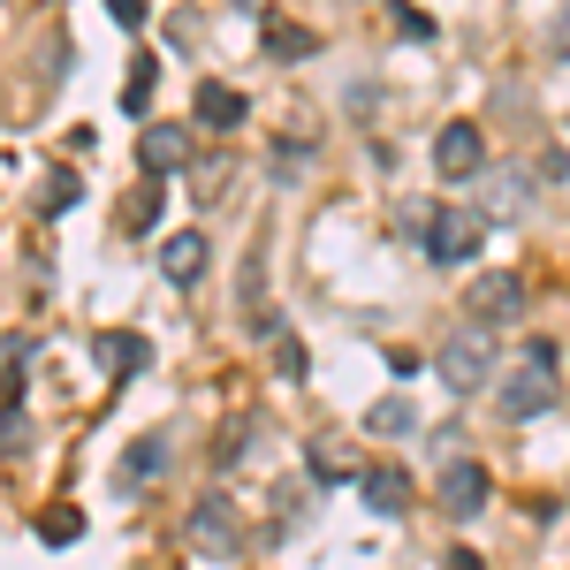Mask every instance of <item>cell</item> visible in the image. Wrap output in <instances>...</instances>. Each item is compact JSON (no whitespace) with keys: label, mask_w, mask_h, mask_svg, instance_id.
Wrapping results in <instances>:
<instances>
[{"label":"cell","mask_w":570,"mask_h":570,"mask_svg":"<svg viewBox=\"0 0 570 570\" xmlns=\"http://www.w3.org/2000/svg\"><path fill=\"white\" fill-rule=\"evenodd\" d=\"M464 305H472V320H480V327H510V320H525V274L487 266V274H472Z\"/></svg>","instance_id":"cell-3"},{"label":"cell","mask_w":570,"mask_h":570,"mask_svg":"<svg viewBox=\"0 0 570 570\" xmlns=\"http://www.w3.org/2000/svg\"><path fill=\"white\" fill-rule=\"evenodd\" d=\"M365 426H373V434H411V403H403V395H381V403L365 411Z\"/></svg>","instance_id":"cell-18"},{"label":"cell","mask_w":570,"mask_h":570,"mask_svg":"<svg viewBox=\"0 0 570 570\" xmlns=\"http://www.w3.org/2000/svg\"><path fill=\"white\" fill-rule=\"evenodd\" d=\"M8 395H16V389H8V381H0V411H8Z\"/></svg>","instance_id":"cell-27"},{"label":"cell","mask_w":570,"mask_h":570,"mask_svg":"<svg viewBox=\"0 0 570 570\" xmlns=\"http://www.w3.org/2000/svg\"><path fill=\"white\" fill-rule=\"evenodd\" d=\"M434 373H441V389H487V373H494V327H449V343L434 351Z\"/></svg>","instance_id":"cell-2"},{"label":"cell","mask_w":570,"mask_h":570,"mask_svg":"<svg viewBox=\"0 0 570 570\" xmlns=\"http://www.w3.org/2000/svg\"><path fill=\"white\" fill-rule=\"evenodd\" d=\"M39 540H46V548H77V540H85V518H77V510H46Z\"/></svg>","instance_id":"cell-17"},{"label":"cell","mask_w":570,"mask_h":570,"mask_svg":"<svg viewBox=\"0 0 570 570\" xmlns=\"http://www.w3.org/2000/svg\"><path fill=\"white\" fill-rule=\"evenodd\" d=\"M259 46L274 53V61H305L320 39H312V31H297V23H266V39H259Z\"/></svg>","instance_id":"cell-15"},{"label":"cell","mask_w":570,"mask_h":570,"mask_svg":"<svg viewBox=\"0 0 570 570\" xmlns=\"http://www.w3.org/2000/svg\"><path fill=\"white\" fill-rule=\"evenodd\" d=\"M160 472H168V441H160V434L130 441V456H122V487H153Z\"/></svg>","instance_id":"cell-13"},{"label":"cell","mask_w":570,"mask_h":570,"mask_svg":"<svg viewBox=\"0 0 570 570\" xmlns=\"http://www.w3.org/2000/svg\"><path fill=\"white\" fill-rule=\"evenodd\" d=\"M487 494H494V480H487L480 456H449V464H441V510H449V518H480Z\"/></svg>","instance_id":"cell-5"},{"label":"cell","mask_w":570,"mask_h":570,"mask_svg":"<svg viewBox=\"0 0 570 570\" xmlns=\"http://www.w3.org/2000/svg\"><path fill=\"white\" fill-rule=\"evenodd\" d=\"M395 31L419 39V46H434V16H426V8H395Z\"/></svg>","instance_id":"cell-20"},{"label":"cell","mask_w":570,"mask_h":570,"mask_svg":"<svg viewBox=\"0 0 570 570\" xmlns=\"http://www.w3.org/2000/svg\"><path fill=\"white\" fill-rule=\"evenodd\" d=\"M343 472H351V464H335V449L320 441V449H312V480H320V487H335V480H343Z\"/></svg>","instance_id":"cell-22"},{"label":"cell","mask_w":570,"mask_h":570,"mask_svg":"<svg viewBox=\"0 0 570 570\" xmlns=\"http://www.w3.org/2000/svg\"><path fill=\"white\" fill-rule=\"evenodd\" d=\"M77 198H85V183L69 176V168H53V176H46V214H69Z\"/></svg>","instance_id":"cell-19"},{"label":"cell","mask_w":570,"mask_h":570,"mask_svg":"<svg viewBox=\"0 0 570 570\" xmlns=\"http://www.w3.org/2000/svg\"><path fill=\"white\" fill-rule=\"evenodd\" d=\"M525 206H532V176H525V160H502V168H487L480 220H518Z\"/></svg>","instance_id":"cell-7"},{"label":"cell","mask_w":570,"mask_h":570,"mask_svg":"<svg viewBox=\"0 0 570 570\" xmlns=\"http://www.w3.org/2000/svg\"><path fill=\"white\" fill-rule=\"evenodd\" d=\"M190 540H198V548H206V556H236V510H228V502H198V510H190Z\"/></svg>","instance_id":"cell-11"},{"label":"cell","mask_w":570,"mask_h":570,"mask_svg":"<svg viewBox=\"0 0 570 570\" xmlns=\"http://www.w3.org/2000/svg\"><path fill=\"white\" fill-rule=\"evenodd\" d=\"M556 395H563V389H556V351H548V343H532V351L502 373L494 411H502V419H540V411H556Z\"/></svg>","instance_id":"cell-1"},{"label":"cell","mask_w":570,"mask_h":570,"mask_svg":"<svg viewBox=\"0 0 570 570\" xmlns=\"http://www.w3.org/2000/svg\"><path fill=\"white\" fill-rule=\"evenodd\" d=\"M91 351H99V365H107L115 381H130V373H145V365H153V343H145V335H130V327H107Z\"/></svg>","instance_id":"cell-9"},{"label":"cell","mask_w":570,"mask_h":570,"mask_svg":"<svg viewBox=\"0 0 570 570\" xmlns=\"http://www.w3.org/2000/svg\"><path fill=\"white\" fill-rule=\"evenodd\" d=\"M137 160H145V176H176L183 160H190V137H183L176 122H160V130H145V145H137Z\"/></svg>","instance_id":"cell-12"},{"label":"cell","mask_w":570,"mask_h":570,"mask_svg":"<svg viewBox=\"0 0 570 570\" xmlns=\"http://www.w3.org/2000/svg\"><path fill=\"white\" fill-rule=\"evenodd\" d=\"M357 494H365V510H373V518H403V510H411V480H403L395 464L357 472Z\"/></svg>","instance_id":"cell-8"},{"label":"cell","mask_w":570,"mask_h":570,"mask_svg":"<svg viewBox=\"0 0 570 570\" xmlns=\"http://www.w3.org/2000/svg\"><path fill=\"white\" fill-rule=\"evenodd\" d=\"M487 220L480 206H434V220H426V252H434V266H464L472 252H480Z\"/></svg>","instance_id":"cell-4"},{"label":"cell","mask_w":570,"mask_h":570,"mask_svg":"<svg viewBox=\"0 0 570 570\" xmlns=\"http://www.w3.org/2000/svg\"><path fill=\"white\" fill-rule=\"evenodd\" d=\"M206 259H214V252H206V236H198V228H183V236L160 244V274H168L176 289H190V282L206 274Z\"/></svg>","instance_id":"cell-10"},{"label":"cell","mask_w":570,"mask_h":570,"mask_svg":"<svg viewBox=\"0 0 570 570\" xmlns=\"http://www.w3.org/2000/svg\"><path fill=\"white\" fill-rule=\"evenodd\" d=\"M107 16H115L122 31H137V23H145V0H107Z\"/></svg>","instance_id":"cell-23"},{"label":"cell","mask_w":570,"mask_h":570,"mask_svg":"<svg viewBox=\"0 0 570 570\" xmlns=\"http://www.w3.org/2000/svg\"><path fill=\"white\" fill-rule=\"evenodd\" d=\"M441 570H487V563H480V556H472V548H456V556H449V563H441Z\"/></svg>","instance_id":"cell-26"},{"label":"cell","mask_w":570,"mask_h":570,"mask_svg":"<svg viewBox=\"0 0 570 570\" xmlns=\"http://www.w3.org/2000/svg\"><path fill=\"white\" fill-rule=\"evenodd\" d=\"M122 228H153V190H137L130 214H122Z\"/></svg>","instance_id":"cell-24"},{"label":"cell","mask_w":570,"mask_h":570,"mask_svg":"<svg viewBox=\"0 0 570 570\" xmlns=\"http://www.w3.org/2000/svg\"><path fill=\"white\" fill-rule=\"evenodd\" d=\"M434 168H441L449 183L480 176V168H487V137H480V122H441V137H434Z\"/></svg>","instance_id":"cell-6"},{"label":"cell","mask_w":570,"mask_h":570,"mask_svg":"<svg viewBox=\"0 0 570 570\" xmlns=\"http://www.w3.org/2000/svg\"><path fill=\"white\" fill-rule=\"evenodd\" d=\"M153 77H160V61H153V53H137V61H130V85H122V107H130V115L153 107Z\"/></svg>","instance_id":"cell-16"},{"label":"cell","mask_w":570,"mask_h":570,"mask_svg":"<svg viewBox=\"0 0 570 570\" xmlns=\"http://www.w3.org/2000/svg\"><path fill=\"white\" fill-rule=\"evenodd\" d=\"M548 46H556V53H570V8L556 16V31H548Z\"/></svg>","instance_id":"cell-25"},{"label":"cell","mask_w":570,"mask_h":570,"mask_svg":"<svg viewBox=\"0 0 570 570\" xmlns=\"http://www.w3.org/2000/svg\"><path fill=\"white\" fill-rule=\"evenodd\" d=\"M274 365H282L289 381H305V343H297V335H274Z\"/></svg>","instance_id":"cell-21"},{"label":"cell","mask_w":570,"mask_h":570,"mask_svg":"<svg viewBox=\"0 0 570 570\" xmlns=\"http://www.w3.org/2000/svg\"><path fill=\"white\" fill-rule=\"evenodd\" d=\"M198 122H206V130H236V122H244V91L198 85Z\"/></svg>","instance_id":"cell-14"}]
</instances>
